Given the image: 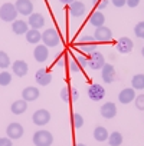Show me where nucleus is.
I'll list each match as a JSON object with an SVG mask.
<instances>
[{"label": "nucleus", "instance_id": "nucleus-1", "mask_svg": "<svg viewBox=\"0 0 144 146\" xmlns=\"http://www.w3.org/2000/svg\"><path fill=\"white\" fill-rule=\"evenodd\" d=\"M77 49L82 53H94L97 50V40L91 36H84L78 40L77 43Z\"/></svg>", "mask_w": 144, "mask_h": 146}, {"label": "nucleus", "instance_id": "nucleus-2", "mask_svg": "<svg viewBox=\"0 0 144 146\" xmlns=\"http://www.w3.org/2000/svg\"><path fill=\"white\" fill-rule=\"evenodd\" d=\"M33 143L35 146H50L53 143V136L48 130H38L33 135Z\"/></svg>", "mask_w": 144, "mask_h": 146}, {"label": "nucleus", "instance_id": "nucleus-3", "mask_svg": "<svg viewBox=\"0 0 144 146\" xmlns=\"http://www.w3.org/2000/svg\"><path fill=\"white\" fill-rule=\"evenodd\" d=\"M17 15L19 13H17L15 5H12V3H5L0 7V19L3 22H15Z\"/></svg>", "mask_w": 144, "mask_h": 146}, {"label": "nucleus", "instance_id": "nucleus-4", "mask_svg": "<svg viewBox=\"0 0 144 146\" xmlns=\"http://www.w3.org/2000/svg\"><path fill=\"white\" fill-rule=\"evenodd\" d=\"M42 42L46 47H55L59 44V35L55 29H46L42 33Z\"/></svg>", "mask_w": 144, "mask_h": 146}, {"label": "nucleus", "instance_id": "nucleus-5", "mask_svg": "<svg viewBox=\"0 0 144 146\" xmlns=\"http://www.w3.org/2000/svg\"><path fill=\"white\" fill-rule=\"evenodd\" d=\"M104 64H105V57H104V54L101 52L95 50L94 53L89 54V57H88V67L91 70H100V69L104 67Z\"/></svg>", "mask_w": 144, "mask_h": 146}, {"label": "nucleus", "instance_id": "nucleus-6", "mask_svg": "<svg viewBox=\"0 0 144 146\" xmlns=\"http://www.w3.org/2000/svg\"><path fill=\"white\" fill-rule=\"evenodd\" d=\"M87 93H88V96H89V99L92 102H100L105 96V89L101 85H98V83H92V85L88 86V92Z\"/></svg>", "mask_w": 144, "mask_h": 146}, {"label": "nucleus", "instance_id": "nucleus-7", "mask_svg": "<svg viewBox=\"0 0 144 146\" xmlns=\"http://www.w3.org/2000/svg\"><path fill=\"white\" fill-rule=\"evenodd\" d=\"M23 132H25L23 126H22L20 123H17V122H13V123H10V125H9V126L6 127V133H7V137H10L12 140L20 139V137L23 136Z\"/></svg>", "mask_w": 144, "mask_h": 146}, {"label": "nucleus", "instance_id": "nucleus-8", "mask_svg": "<svg viewBox=\"0 0 144 146\" xmlns=\"http://www.w3.org/2000/svg\"><path fill=\"white\" fill-rule=\"evenodd\" d=\"M78 98H79V95H78V90L75 88H71V86H63L62 88V90H61V99L65 103H68L71 100L72 102H77Z\"/></svg>", "mask_w": 144, "mask_h": 146}, {"label": "nucleus", "instance_id": "nucleus-9", "mask_svg": "<svg viewBox=\"0 0 144 146\" xmlns=\"http://www.w3.org/2000/svg\"><path fill=\"white\" fill-rule=\"evenodd\" d=\"M94 39L97 42H111L112 40V32L107 26L97 27L95 29V33H94Z\"/></svg>", "mask_w": 144, "mask_h": 146}, {"label": "nucleus", "instance_id": "nucleus-10", "mask_svg": "<svg viewBox=\"0 0 144 146\" xmlns=\"http://www.w3.org/2000/svg\"><path fill=\"white\" fill-rule=\"evenodd\" d=\"M32 119H33V123H35V125H38V126H45V125L49 123V120H50V113H49L46 109H39V110H36V112L33 113Z\"/></svg>", "mask_w": 144, "mask_h": 146}, {"label": "nucleus", "instance_id": "nucleus-11", "mask_svg": "<svg viewBox=\"0 0 144 146\" xmlns=\"http://www.w3.org/2000/svg\"><path fill=\"white\" fill-rule=\"evenodd\" d=\"M101 78L105 83H112L115 80V67L111 63H105L101 69Z\"/></svg>", "mask_w": 144, "mask_h": 146}, {"label": "nucleus", "instance_id": "nucleus-12", "mask_svg": "<svg viewBox=\"0 0 144 146\" xmlns=\"http://www.w3.org/2000/svg\"><path fill=\"white\" fill-rule=\"evenodd\" d=\"M133 47H134V43H133V40H131L130 37H121V39L117 42V44H115L117 52L121 53V54L130 53V52L133 50Z\"/></svg>", "mask_w": 144, "mask_h": 146}, {"label": "nucleus", "instance_id": "nucleus-13", "mask_svg": "<svg viewBox=\"0 0 144 146\" xmlns=\"http://www.w3.org/2000/svg\"><path fill=\"white\" fill-rule=\"evenodd\" d=\"M15 7H16L17 13H20L23 16H30L33 12V5L30 0H17L15 3Z\"/></svg>", "mask_w": 144, "mask_h": 146}, {"label": "nucleus", "instance_id": "nucleus-14", "mask_svg": "<svg viewBox=\"0 0 144 146\" xmlns=\"http://www.w3.org/2000/svg\"><path fill=\"white\" fill-rule=\"evenodd\" d=\"M35 79L38 82V85L40 86H48L52 82V73L46 69H39L35 75Z\"/></svg>", "mask_w": 144, "mask_h": 146}, {"label": "nucleus", "instance_id": "nucleus-15", "mask_svg": "<svg viewBox=\"0 0 144 146\" xmlns=\"http://www.w3.org/2000/svg\"><path fill=\"white\" fill-rule=\"evenodd\" d=\"M135 96L137 95H135L133 88H125V89H122L118 93V102L122 103V105H128V103H131L135 99Z\"/></svg>", "mask_w": 144, "mask_h": 146}, {"label": "nucleus", "instance_id": "nucleus-16", "mask_svg": "<svg viewBox=\"0 0 144 146\" xmlns=\"http://www.w3.org/2000/svg\"><path fill=\"white\" fill-rule=\"evenodd\" d=\"M100 112H101V116L104 119H112L117 115V106L112 102H107V103H104L101 106V110Z\"/></svg>", "mask_w": 144, "mask_h": 146}, {"label": "nucleus", "instance_id": "nucleus-17", "mask_svg": "<svg viewBox=\"0 0 144 146\" xmlns=\"http://www.w3.org/2000/svg\"><path fill=\"white\" fill-rule=\"evenodd\" d=\"M48 56H49V50L45 44H38L33 50V57L36 62L42 63V62H46L48 60Z\"/></svg>", "mask_w": 144, "mask_h": 146}, {"label": "nucleus", "instance_id": "nucleus-18", "mask_svg": "<svg viewBox=\"0 0 144 146\" xmlns=\"http://www.w3.org/2000/svg\"><path fill=\"white\" fill-rule=\"evenodd\" d=\"M28 25L32 27V29H40L45 26V17L40 15V13H32L28 19Z\"/></svg>", "mask_w": 144, "mask_h": 146}, {"label": "nucleus", "instance_id": "nucleus-19", "mask_svg": "<svg viewBox=\"0 0 144 146\" xmlns=\"http://www.w3.org/2000/svg\"><path fill=\"white\" fill-rule=\"evenodd\" d=\"M69 12H71V15L74 17H81V16L85 15L87 9H85V5L82 2H77L75 0V2H72L69 5Z\"/></svg>", "mask_w": 144, "mask_h": 146}, {"label": "nucleus", "instance_id": "nucleus-20", "mask_svg": "<svg viewBox=\"0 0 144 146\" xmlns=\"http://www.w3.org/2000/svg\"><path fill=\"white\" fill-rule=\"evenodd\" d=\"M28 70H29V66L25 60H16L13 63V73L17 76V78H23L28 75Z\"/></svg>", "mask_w": 144, "mask_h": 146}, {"label": "nucleus", "instance_id": "nucleus-21", "mask_svg": "<svg viewBox=\"0 0 144 146\" xmlns=\"http://www.w3.org/2000/svg\"><path fill=\"white\" fill-rule=\"evenodd\" d=\"M39 90H38V88H35V86H28V88H25L23 89V92H22V99H25L26 102H33V100H36L38 98H39Z\"/></svg>", "mask_w": 144, "mask_h": 146}, {"label": "nucleus", "instance_id": "nucleus-22", "mask_svg": "<svg viewBox=\"0 0 144 146\" xmlns=\"http://www.w3.org/2000/svg\"><path fill=\"white\" fill-rule=\"evenodd\" d=\"M89 23H91L94 27H101V26H104V23H105V16H104L100 10H95V12H92L91 16H89Z\"/></svg>", "mask_w": 144, "mask_h": 146}, {"label": "nucleus", "instance_id": "nucleus-23", "mask_svg": "<svg viewBox=\"0 0 144 146\" xmlns=\"http://www.w3.org/2000/svg\"><path fill=\"white\" fill-rule=\"evenodd\" d=\"M12 30L15 35H26L28 30H29V25L25 22V20H15L13 25H12Z\"/></svg>", "mask_w": 144, "mask_h": 146}, {"label": "nucleus", "instance_id": "nucleus-24", "mask_svg": "<svg viewBox=\"0 0 144 146\" xmlns=\"http://www.w3.org/2000/svg\"><path fill=\"white\" fill-rule=\"evenodd\" d=\"M26 109H28V102H26L25 99L15 100V102L12 103V106H10V110H12V113H15V115H22V113L26 112Z\"/></svg>", "mask_w": 144, "mask_h": 146}, {"label": "nucleus", "instance_id": "nucleus-25", "mask_svg": "<svg viewBox=\"0 0 144 146\" xmlns=\"http://www.w3.org/2000/svg\"><path fill=\"white\" fill-rule=\"evenodd\" d=\"M26 40L32 44H38L42 40V33L38 29H29L26 33Z\"/></svg>", "mask_w": 144, "mask_h": 146}, {"label": "nucleus", "instance_id": "nucleus-26", "mask_svg": "<svg viewBox=\"0 0 144 146\" xmlns=\"http://www.w3.org/2000/svg\"><path fill=\"white\" fill-rule=\"evenodd\" d=\"M108 130L104 127V126H97L95 129H94V137H95V140H98V142H105L107 139H108Z\"/></svg>", "mask_w": 144, "mask_h": 146}, {"label": "nucleus", "instance_id": "nucleus-27", "mask_svg": "<svg viewBox=\"0 0 144 146\" xmlns=\"http://www.w3.org/2000/svg\"><path fill=\"white\" fill-rule=\"evenodd\" d=\"M131 86H133L134 90H135V89H138V90L144 89V75H143V73H138V75H134V76H133V79H131Z\"/></svg>", "mask_w": 144, "mask_h": 146}, {"label": "nucleus", "instance_id": "nucleus-28", "mask_svg": "<svg viewBox=\"0 0 144 146\" xmlns=\"http://www.w3.org/2000/svg\"><path fill=\"white\" fill-rule=\"evenodd\" d=\"M108 143L111 146H120L122 143V135L120 132H112L108 135Z\"/></svg>", "mask_w": 144, "mask_h": 146}, {"label": "nucleus", "instance_id": "nucleus-29", "mask_svg": "<svg viewBox=\"0 0 144 146\" xmlns=\"http://www.w3.org/2000/svg\"><path fill=\"white\" fill-rule=\"evenodd\" d=\"M10 66V57L6 52H0V69H7Z\"/></svg>", "mask_w": 144, "mask_h": 146}, {"label": "nucleus", "instance_id": "nucleus-30", "mask_svg": "<svg viewBox=\"0 0 144 146\" xmlns=\"http://www.w3.org/2000/svg\"><path fill=\"white\" fill-rule=\"evenodd\" d=\"M12 82V75L9 72H2L0 73V86H7Z\"/></svg>", "mask_w": 144, "mask_h": 146}, {"label": "nucleus", "instance_id": "nucleus-31", "mask_svg": "<svg viewBox=\"0 0 144 146\" xmlns=\"http://www.w3.org/2000/svg\"><path fill=\"white\" fill-rule=\"evenodd\" d=\"M134 33L138 39H144V22H138L134 27Z\"/></svg>", "mask_w": 144, "mask_h": 146}, {"label": "nucleus", "instance_id": "nucleus-32", "mask_svg": "<svg viewBox=\"0 0 144 146\" xmlns=\"http://www.w3.org/2000/svg\"><path fill=\"white\" fill-rule=\"evenodd\" d=\"M74 126L77 129H79V127L84 126V117H82V115H79V113H75L74 115Z\"/></svg>", "mask_w": 144, "mask_h": 146}, {"label": "nucleus", "instance_id": "nucleus-33", "mask_svg": "<svg viewBox=\"0 0 144 146\" xmlns=\"http://www.w3.org/2000/svg\"><path fill=\"white\" fill-rule=\"evenodd\" d=\"M69 69L74 72V73H77V72H79L82 67H81V64L78 63L77 59H71V60H69Z\"/></svg>", "mask_w": 144, "mask_h": 146}, {"label": "nucleus", "instance_id": "nucleus-34", "mask_svg": "<svg viewBox=\"0 0 144 146\" xmlns=\"http://www.w3.org/2000/svg\"><path fill=\"white\" fill-rule=\"evenodd\" d=\"M134 102H135V108H137L138 110H144V95L135 96Z\"/></svg>", "mask_w": 144, "mask_h": 146}, {"label": "nucleus", "instance_id": "nucleus-35", "mask_svg": "<svg viewBox=\"0 0 144 146\" xmlns=\"http://www.w3.org/2000/svg\"><path fill=\"white\" fill-rule=\"evenodd\" d=\"M92 2H94V5H95V7H97L98 10L105 9L107 5H108V0H92Z\"/></svg>", "mask_w": 144, "mask_h": 146}, {"label": "nucleus", "instance_id": "nucleus-36", "mask_svg": "<svg viewBox=\"0 0 144 146\" xmlns=\"http://www.w3.org/2000/svg\"><path fill=\"white\" fill-rule=\"evenodd\" d=\"M0 146H13L10 137H0Z\"/></svg>", "mask_w": 144, "mask_h": 146}, {"label": "nucleus", "instance_id": "nucleus-37", "mask_svg": "<svg viewBox=\"0 0 144 146\" xmlns=\"http://www.w3.org/2000/svg\"><path fill=\"white\" fill-rule=\"evenodd\" d=\"M77 60H78V63L81 64V67H82V69H84L85 66H88V59H87L85 56H82V54H81V56H78V57H77Z\"/></svg>", "mask_w": 144, "mask_h": 146}, {"label": "nucleus", "instance_id": "nucleus-38", "mask_svg": "<svg viewBox=\"0 0 144 146\" xmlns=\"http://www.w3.org/2000/svg\"><path fill=\"white\" fill-rule=\"evenodd\" d=\"M111 2L115 7H122V6L127 5V0H111Z\"/></svg>", "mask_w": 144, "mask_h": 146}, {"label": "nucleus", "instance_id": "nucleus-39", "mask_svg": "<svg viewBox=\"0 0 144 146\" xmlns=\"http://www.w3.org/2000/svg\"><path fill=\"white\" fill-rule=\"evenodd\" d=\"M138 5H140V0H127V6L131 7V9L137 7Z\"/></svg>", "mask_w": 144, "mask_h": 146}, {"label": "nucleus", "instance_id": "nucleus-40", "mask_svg": "<svg viewBox=\"0 0 144 146\" xmlns=\"http://www.w3.org/2000/svg\"><path fill=\"white\" fill-rule=\"evenodd\" d=\"M61 3H63V5H71L72 2H75V0H59Z\"/></svg>", "mask_w": 144, "mask_h": 146}, {"label": "nucleus", "instance_id": "nucleus-41", "mask_svg": "<svg viewBox=\"0 0 144 146\" xmlns=\"http://www.w3.org/2000/svg\"><path fill=\"white\" fill-rule=\"evenodd\" d=\"M75 146H87V145H84V143H77Z\"/></svg>", "mask_w": 144, "mask_h": 146}, {"label": "nucleus", "instance_id": "nucleus-42", "mask_svg": "<svg viewBox=\"0 0 144 146\" xmlns=\"http://www.w3.org/2000/svg\"><path fill=\"white\" fill-rule=\"evenodd\" d=\"M141 56H143V57H144V47H143V49H141Z\"/></svg>", "mask_w": 144, "mask_h": 146}]
</instances>
